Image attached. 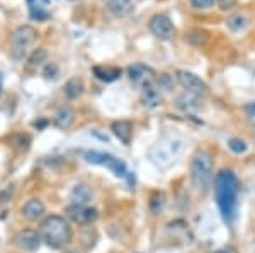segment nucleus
Returning <instances> with one entry per match:
<instances>
[{
    "mask_svg": "<svg viewBox=\"0 0 255 253\" xmlns=\"http://www.w3.org/2000/svg\"><path fill=\"white\" fill-rule=\"evenodd\" d=\"M238 192L240 183L233 170H221L215 178V195L220 214L226 224H232L237 218Z\"/></svg>",
    "mask_w": 255,
    "mask_h": 253,
    "instance_id": "f257e3e1",
    "label": "nucleus"
},
{
    "mask_svg": "<svg viewBox=\"0 0 255 253\" xmlns=\"http://www.w3.org/2000/svg\"><path fill=\"white\" fill-rule=\"evenodd\" d=\"M72 226L61 216H48L41 224V240L51 248H63L72 242Z\"/></svg>",
    "mask_w": 255,
    "mask_h": 253,
    "instance_id": "f03ea898",
    "label": "nucleus"
},
{
    "mask_svg": "<svg viewBox=\"0 0 255 253\" xmlns=\"http://www.w3.org/2000/svg\"><path fill=\"white\" fill-rule=\"evenodd\" d=\"M182 150H184V141L180 138H165V140L158 141L151 148L150 158L158 169H168V167L174 165L179 160Z\"/></svg>",
    "mask_w": 255,
    "mask_h": 253,
    "instance_id": "7ed1b4c3",
    "label": "nucleus"
},
{
    "mask_svg": "<svg viewBox=\"0 0 255 253\" xmlns=\"http://www.w3.org/2000/svg\"><path fill=\"white\" fill-rule=\"evenodd\" d=\"M191 178L199 192H206L213 180V158L204 150L197 152L191 160Z\"/></svg>",
    "mask_w": 255,
    "mask_h": 253,
    "instance_id": "20e7f679",
    "label": "nucleus"
},
{
    "mask_svg": "<svg viewBox=\"0 0 255 253\" xmlns=\"http://www.w3.org/2000/svg\"><path fill=\"white\" fill-rule=\"evenodd\" d=\"M36 38H38V31H36L32 26H20V27H17V29L12 32V38H10L12 58H15V60L24 58L27 48L34 43Z\"/></svg>",
    "mask_w": 255,
    "mask_h": 253,
    "instance_id": "39448f33",
    "label": "nucleus"
},
{
    "mask_svg": "<svg viewBox=\"0 0 255 253\" xmlns=\"http://www.w3.org/2000/svg\"><path fill=\"white\" fill-rule=\"evenodd\" d=\"M85 162L89 163H94V165H101V167H106V169H109L111 172H113L116 177H121L125 178L128 177V169H126V163L123 160H119V158L113 157V155L109 153H101V152H87L84 155Z\"/></svg>",
    "mask_w": 255,
    "mask_h": 253,
    "instance_id": "423d86ee",
    "label": "nucleus"
},
{
    "mask_svg": "<svg viewBox=\"0 0 255 253\" xmlns=\"http://www.w3.org/2000/svg\"><path fill=\"white\" fill-rule=\"evenodd\" d=\"M177 82L182 85V88L191 95L196 97H203L208 93V85L204 80H201L199 77L194 75V73L187 72V70H179L177 72Z\"/></svg>",
    "mask_w": 255,
    "mask_h": 253,
    "instance_id": "0eeeda50",
    "label": "nucleus"
},
{
    "mask_svg": "<svg viewBox=\"0 0 255 253\" xmlns=\"http://www.w3.org/2000/svg\"><path fill=\"white\" fill-rule=\"evenodd\" d=\"M151 34L160 41H170L172 36L175 34V27L172 24V20L167 17L165 14H155L151 15L150 22H148Z\"/></svg>",
    "mask_w": 255,
    "mask_h": 253,
    "instance_id": "6e6552de",
    "label": "nucleus"
},
{
    "mask_svg": "<svg viewBox=\"0 0 255 253\" xmlns=\"http://www.w3.org/2000/svg\"><path fill=\"white\" fill-rule=\"evenodd\" d=\"M67 216L73 223L80 224V226H87V224H92L99 218V213H97V209H94V207L72 204V206L67 207Z\"/></svg>",
    "mask_w": 255,
    "mask_h": 253,
    "instance_id": "1a4fd4ad",
    "label": "nucleus"
},
{
    "mask_svg": "<svg viewBox=\"0 0 255 253\" xmlns=\"http://www.w3.org/2000/svg\"><path fill=\"white\" fill-rule=\"evenodd\" d=\"M128 77H129V80L133 82L134 85H138V87H145V85H150L153 84L155 80V72L153 68L146 67V65L143 63H133L129 68H128Z\"/></svg>",
    "mask_w": 255,
    "mask_h": 253,
    "instance_id": "9d476101",
    "label": "nucleus"
},
{
    "mask_svg": "<svg viewBox=\"0 0 255 253\" xmlns=\"http://www.w3.org/2000/svg\"><path fill=\"white\" fill-rule=\"evenodd\" d=\"M15 245L24 252H36L41 245V235L36 233L34 230H22L15 235L14 238Z\"/></svg>",
    "mask_w": 255,
    "mask_h": 253,
    "instance_id": "9b49d317",
    "label": "nucleus"
},
{
    "mask_svg": "<svg viewBox=\"0 0 255 253\" xmlns=\"http://www.w3.org/2000/svg\"><path fill=\"white\" fill-rule=\"evenodd\" d=\"M155 82L150 85H145V87L141 88V102H143V105H146V107H158L163 100L162 93H160V88L157 87Z\"/></svg>",
    "mask_w": 255,
    "mask_h": 253,
    "instance_id": "f8f14e48",
    "label": "nucleus"
},
{
    "mask_svg": "<svg viewBox=\"0 0 255 253\" xmlns=\"http://www.w3.org/2000/svg\"><path fill=\"white\" fill-rule=\"evenodd\" d=\"M108 9L114 17H126L134 10V0H108Z\"/></svg>",
    "mask_w": 255,
    "mask_h": 253,
    "instance_id": "ddd939ff",
    "label": "nucleus"
},
{
    "mask_svg": "<svg viewBox=\"0 0 255 253\" xmlns=\"http://www.w3.org/2000/svg\"><path fill=\"white\" fill-rule=\"evenodd\" d=\"M92 197H94L92 189H90L89 185H85V183L75 185L72 189V192H70V199H72V202L77 204V206H87V204L92 201Z\"/></svg>",
    "mask_w": 255,
    "mask_h": 253,
    "instance_id": "4468645a",
    "label": "nucleus"
},
{
    "mask_svg": "<svg viewBox=\"0 0 255 253\" xmlns=\"http://www.w3.org/2000/svg\"><path fill=\"white\" fill-rule=\"evenodd\" d=\"M111 129H113L114 136H116L118 140L123 143V145H129V143H131V138H133V124H131L129 121L113 122Z\"/></svg>",
    "mask_w": 255,
    "mask_h": 253,
    "instance_id": "2eb2a0df",
    "label": "nucleus"
},
{
    "mask_svg": "<svg viewBox=\"0 0 255 253\" xmlns=\"http://www.w3.org/2000/svg\"><path fill=\"white\" fill-rule=\"evenodd\" d=\"M44 211H46L44 209V204L43 201H39V199H31V201H27L22 207L24 218H27L29 221H36V219L43 218Z\"/></svg>",
    "mask_w": 255,
    "mask_h": 253,
    "instance_id": "dca6fc26",
    "label": "nucleus"
},
{
    "mask_svg": "<svg viewBox=\"0 0 255 253\" xmlns=\"http://www.w3.org/2000/svg\"><path fill=\"white\" fill-rule=\"evenodd\" d=\"M92 72L99 80L106 82V84H111V82L118 80L121 77V68L116 67H94Z\"/></svg>",
    "mask_w": 255,
    "mask_h": 253,
    "instance_id": "f3484780",
    "label": "nucleus"
},
{
    "mask_svg": "<svg viewBox=\"0 0 255 253\" xmlns=\"http://www.w3.org/2000/svg\"><path fill=\"white\" fill-rule=\"evenodd\" d=\"M75 121V112L70 107H61L58 112L55 114V126L60 129H68Z\"/></svg>",
    "mask_w": 255,
    "mask_h": 253,
    "instance_id": "a211bd4d",
    "label": "nucleus"
},
{
    "mask_svg": "<svg viewBox=\"0 0 255 253\" xmlns=\"http://www.w3.org/2000/svg\"><path fill=\"white\" fill-rule=\"evenodd\" d=\"M63 92L68 99H79V97L84 93V82L80 79H70L63 87Z\"/></svg>",
    "mask_w": 255,
    "mask_h": 253,
    "instance_id": "6ab92c4d",
    "label": "nucleus"
},
{
    "mask_svg": "<svg viewBox=\"0 0 255 253\" xmlns=\"http://www.w3.org/2000/svg\"><path fill=\"white\" fill-rule=\"evenodd\" d=\"M177 105L184 111H199L201 109V102H199V97L196 95H191V93H184L177 99Z\"/></svg>",
    "mask_w": 255,
    "mask_h": 253,
    "instance_id": "aec40b11",
    "label": "nucleus"
},
{
    "mask_svg": "<svg viewBox=\"0 0 255 253\" xmlns=\"http://www.w3.org/2000/svg\"><path fill=\"white\" fill-rule=\"evenodd\" d=\"M226 26H228L230 31L240 32L249 26V19H247V15H244V14H233V15H230L228 20H226Z\"/></svg>",
    "mask_w": 255,
    "mask_h": 253,
    "instance_id": "412c9836",
    "label": "nucleus"
},
{
    "mask_svg": "<svg viewBox=\"0 0 255 253\" xmlns=\"http://www.w3.org/2000/svg\"><path fill=\"white\" fill-rule=\"evenodd\" d=\"M163 206H165V194L163 192H155L148 201V207L153 214H158L163 209Z\"/></svg>",
    "mask_w": 255,
    "mask_h": 253,
    "instance_id": "4be33fe9",
    "label": "nucleus"
},
{
    "mask_svg": "<svg viewBox=\"0 0 255 253\" xmlns=\"http://www.w3.org/2000/svg\"><path fill=\"white\" fill-rule=\"evenodd\" d=\"M187 41H189V43H192V44H196V46H201V44H206L208 34L204 31H201V29H192L187 34Z\"/></svg>",
    "mask_w": 255,
    "mask_h": 253,
    "instance_id": "5701e85b",
    "label": "nucleus"
},
{
    "mask_svg": "<svg viewBox=\"0 0 255 253\" xmlns=\"http://www.w3.org/2000/svg\"><path fill=\"white\" fill-rule=\"evenodd\" d=\"M46 58H48L46 50H44V48H39V50H36V51L31 55L29 65H31V67H39V65H43L44 61H46Z\"/></svg>",
    "mask_w": 255,
    "mask_h": 253,
    "instance_id": "b1692460",
    "label": "nucleus"
},
{
    "mask_svg": "<svg viewBox=\"0 0 255 253\" xmlns=\"http://www.w3.org/2000/svg\"><path fill=\"white\" fill-rule=\"evenodd\" d=\"M228 146H230V150L237 155H242V153L247 152V143L238 140V138H232V140L228 141Z\"/></svg>",
    "mask_w": 255,
    "mask_h": 253,
    "instance_id": "393cba45",
    "label": "nucleus"
},
{
    "mask_svg": "<svg viewBox=\"0 0 255 253\" xmlns=\"http://www.w3.org/2000/svg\"><path fill=\"white\" fill-rule=\"evenodd\" d=\"M244 112H245L247 121L250 122V126H254L255 128V102H252V104H247L244 107Z\"/></svg>",
    "mask_w": 255,
    "mask_h": 253,
    "instance_id": "a878e982",
    "label": "nucleus"
},
{
    "mask_svg": "<svg viewBox=\"0 0 255 253\" xmlns=\"http://www.w3.org/2000/svg\"><path fill=\"white\" fill-rule=\"evenodd\" d=\"M216 0H191L192 7L196 9H209L211 5H215Z\"/></svg>",
    "mask_w": 255,
    "mask_h": 253,
    "instance_id": "bb28decb",
    "label": "nucleus"
},
{
    "mask_svg": "<svg viewBox=\"0 0 255 253\" xmlns=\"http://www.w3.org/2000/svg\"><path fill=\"white\" fill-rule=\"evenodd\" d=\"M56 73H58L56 65H48L46 70H44V77H46V79H56Z\"/></svg>",
    "mask_w": 255,
    "mask_h": 253,
    "instance_id": "cd10ccee",
    "label": "nucleus"
},
{
    "mask_svg": "<svg viewBox=\"0 0 255 253\" xmlns=\"http://www.w3.org/2000/svg\"><path fill=\"white\" fill-rule=\"evenodd\" d=\"M218 3H220V9L228 10L235 5V0H218Z\"/></svg>",
    "mask_w": 255,
    "mask_h": 253,
    "instance_id": "c85d7f7f",
    "label": "nucleus"
},
{
    "mask_svg": "<svg viewBox=\"0 0 255 253\" xmlns=\"http://www.w3.org/2000/svg\"><path fill=\"white\" fill-rule=\"evenodd\" d=\"M27 2H29L31 5H34V3H39V2H48V0H27Z\"/></svg>",
    "mask_w": 255,
    "mask_h": 253,
    "instance_id": "c756f323",
    "label": "nucleus"
},
{
    "mask_svg": "<svg viewBox=\"0 0 255 253\" xmlns=\"http://www.w3.org/2000/svg\"><path fill=\"white\" fill-rule=\"evenodd\" d=\"M216 253H233L232 250H221V252H216Z\"/></svg>",
    "mask_w": 255,
    "mask_h": 253,
    "instance_id": "7c9ffc66",
    "label": "nucleus"
}]
</instances>
